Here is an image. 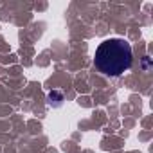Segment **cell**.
<instances>
[{"mask_svg": "<svg viewBox=\"0 0 153 153\" xmlns=\"http://www.w3.org/2000/svg\"><path fill=\"white\" fill-rule=\"evenodd\" d=\"M94 65L105 76H121L131 65V45L123 38H110L99 43Z\"/></svg>", "mask_w": 153, "mask_h": 153, "instance_id": "obj_1", "label": "cell"}, {"mask_svg": "<svg viewBox=\"0 0 153 153\" xmlns=\"http://www.w3.org/2000/svg\"><path fill=\"white\" fill-rule=\"evenodd\" d=\"M61 101H63V94L61 92H51L49 94V105H52V106H59L61 105Z\"/></svg>", "mask_w": 153, "mask_h": 153, "instance_id": "obj_2", "label": "cell"}]
</instances>
